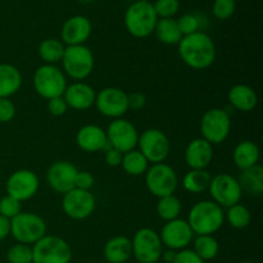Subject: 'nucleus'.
I'll list each match as a JSON object with an SVG mask.
<instances>
[{"label": "nucleus", "mask_w": 263, "mask_h": 263, "mask_svg": "<svg viewBox=\"0 0 263 263\" xmlns=\"http://www.w3.org/2000/svg\"><path fill=\"white\" fill-rule=\"evenodd\" d=\"M179 54L181 61L193 69H207L216 59V45L212 37L203 31L182 36L180 40Z\"/></svg>", "instance_id": "obj_1"}, {"label": "nucleus", "mask_w": 263, "mask_h": 263, "mask_svg": "<svg viewBox=\"0 0 263 263\" xmlns=\"http://www.w3.org/2000/svg\"><path fill=\"white\" fill-rule=\"evenodd\" d=\"M186 221L194 235H213L222 228L225 213L213 200H200L193 205Z\"/></svg>", "instance_id": "obj_2"}, {"label": "nucleus", "mask_w": 263, "mask_h": 263, "mask_svg": "<svg viewBox=\"0 0 263 263\" xmlns=\"http://www.w3.org/2000/svg\"><path fill=\"white\" fill-rule=\"evenodd\" d=\"M157 17L153 4L149 0L134 2L125 13V27L134 37H148L154 32Z\"/></svg>", "instance_id": "obj_3"}, {"label": "nucleus", "mask_w": 263, "mask_h": 263, "mask_svg": "<svg viewBox=\"0 0 263 263\" xmlns=\"http://www.w3.org/2000/svg\"><path fill=\"white\" fill-rule=\"evenodd\" d=\"M61 62L63 73L74 81H82L89 77L95 66L94 54L85 44L66 46Z\"/></svg>", "instance_id": "obj_4"}, {"label": "nucleus", "mask_w": 263, "mask_h": 263, "mask_svg": "<svg viewBox=\"0 0 263 263\" xmlns=\"http://www.w3.org/2000/svg\"><path fill=\"white\" fill-rule=\"evenodd\" d=\"M10 235L17 243L33 246L46 235V222L33 212H20L10 220Z\"/></svg>", "instance_id": "obj_5"}, {"label": "nucleus", "mask_w": 263, "mask_h": 263, "mask_svg": "<svg viewBox=\"0 0 263 263\" xmlns=\"http://www.w3.org/2000/svg\"><path fill=\"white\" fill-rule=\"evenodd\" d=\"M35 91L44 99L62 97L67 87V76L59 67L53 64H43L35 71L32 77Z\"/></svg>", "instance_id": "obj_6"}, {"label": "nucleus", "mask_w": 263, "mask_h": 263, "mask_svg": "<svg viewBox=\"0 0 263 263\" xmlns=\"http://www.w3.org/2000/svg\"><path fill=\"white\" fill-rule=\"evenodd\" d=\"M72 249L63 238L48 235L32 246V263H71Z\"/></svg>", "instance_id": "obj_7"}, {"label": "nucleus", "mask_w": 263, "mask_h": 263, "mask_svg": "<svg viewBox=\"0 0 263 263\" xmlns=\"http://www.w3.org/2000/svg\"><path fill=\"white\" fill-rule=\"evenodd\" d=\"M131 246L133 256L139 263H157L163 252L159 234L151 228H143L136 231Z\"/></svg>", "instance_id": "obj_8"}, {"label": "nucleus", "mask_w": 263, "mask_h": 263, "mask_svg": "<svg viewBox=\"0 0 263 263\" xmlns=\"http://www.w3.org/2000/svg\"><path fill=\"white\" fill-rule=\"evenodd\" d=\"M200 131L202 138L212 145L223 143L231 131L230 115L222 108L208 109L200 121Z\"/></svg>", "instance_id": "obj_9"}, {"label": "nucleus", "mask_w": 263, "mask_h": 263, "mask_svg": "<svg viewBox=\"0 0 263 263\" xmlns=\"http://www.w3.org/2000/svg\"><path fill=\"white\" fill-rule=\"evenodd\" d=\"M179 179L171 166L166 163H156L149 166L145 172V185L151 194L162 198L172 195L177 189Z\"/></svg>", "instance_id": "obj_10"}, {"label": "nucleus", "mask_w": 263, "mask_h": 263, "mask_svg": "<svg viewBox=\"0 0 263 263\" xmlns=\"http://www.w3.org/2000/svg\"><path fill=\"white\" fill-rule=\"evenodd\" d=\"M208 190L213 202L222 208L238 204L243 197V190L238 179L230 174H218L213 176Z\"/></svg>", "instance_id": "obj_11"}, {"label": "nucleus", "mask_w": 263, "mask_h": 263, "mask_svg": "<svg viewBox=\"0 0 263 263\" xmlns=\"http://www.w3.org/2000/svg\"><path fill=\"white\" fill-rule=\"evenodd\" d=\"M139 151L149 163H163L171 152V143L166 134L158 128H148L139 135Z\"/></svg>", "instance_id": "obj_12"}, {"label": "nucleus", "mask_w": 263, "mask_h": 263, "mask_svg": "<svg viewBox=\"0 0 263 263\" xmlns=\"http://www.w3.org/2000/svg\"><path fill=\"white\" fill-rule=\"evenodd\" d=\"M97 207V200L90 190L72 189L63 194L62 210L64 215L76 221L86 220L94 213Z\"/></svg>", "instance_id": "obj_13"}, {"label": "nucleus", "mask_w": 263, "mask_h": 263, "mask_svg": "<svg viewBox=\"0 0 263 263\" xmlns=\"http://www.w3.org/2000/svg\"><path fill=\"white\" fill-rule=\"evenodd\" d=\"M108 144L117 149L121 153H127L138 146L139 133L135 126L125 118L113 120L108 126L107 131Z\"/></svg>", "instance_id": "obj_14"}, {"label": "nucleus", "mask_w": 263, "mask_h": 263, "mask_svg": "<svg viewBox=\"0 0 263 263\" xmlns=\"http://www.w3.org/2000/svg\"><path fill=\"white\" fill-rule=\"evenodd\" d=\"M127 95L122 89L118 87H105L97 92L95 98V107L108 118H122L128 110Z\"/></svg>", "instance_id": "obj_15"}, {"label": "nucleus", "mask_w": 263, "mask_h": 263, "mask_svg": "<svg viewBox=\"0 0 263 263\" xmlns=\"http://www.w3.org/2000/svg\"><path fill=\"white\" fill-rule=\"evenodd\" d=\"M39 186L40 184L35 172L30 170H18L8 177L5 190L7 195L14 198L18 202H25L37 194Z\"/></svg>", "instance_id": "obj_16"}, {"label": "nucleus", "mask_w": 263, "mask_h": 263, "mask_svg": "<svg viewBox=\"0 0 263 263\" xmlns=\"http://www.w3.org/2000/svg\"><path fill=\"white\" fill-rule=\"evenodd\" d=\"M159 238L163 247H167V249L179 252L186 249L192 244V241L194 240V233L186 220L176 218V220L167 221L159 234Z\"/></svg>", "instance_id": "obj_17"}, {"label": "nucleus", "mask_w": 263, "mask_h": 263, "mask_svg": "<svg viewBox=\"0 0 263 263\" xmlns=\"http://www.w3.org/2000/svg\"><path fill=\"white\" fill-rule=\"evenodd\" d=\"M79 170L68 161H58L49 167L46 172V180L51 189L59 194H66L74 189L76 176Z\"/></svg>", "instance_id": "obj_18"}, {"label": "nucleus", "mask_w": 263, "mask_h": 263, "mask_svg": "<svg viewBox=\"0 0 263 263\" xmlns=\"http://www.w3.org/2000/svg\"><path fill=\"white\" fill-rule=\"evenodd\" d=\"M91 31V22L87 17L80 14L69 17L62 26V43L66 46L84 45L89 40Z\"/></svg>", "instance_id": "obj_19"}, {"label": "nucleus", "mask_w": 263, "mask_h": 263, "mask_svg": "<svg viewBox=\"0 0 263 263\" xmlns=\"http://www.w3.org/2000/svg\"><path fill=\"white\" fill-rule=\"evenodd\" d=\"M63 98L68 108L76 110H86L95 104L97 91L86 82L76 81L71 85H67Z\"/></svg>", "instance_id": "obj_20"}, {"label": "nucleus", "mask_w": 263, "mask_h": 263, "mask_svg": "<svg viewBox=\"0 0 263 263\" xmlns=\"http://www.w3.org/2000/svg\"><path fill=\"white\" fill-rule=\"evenodd\" d=\"M213 161V145L203 138H197L185 149V162L190 170H205Z\"/></svg>", "instance_id": "obj_21"}, {"label": "nucleus", "mask_w": 263, "mask_h": 263, "mask_svg": "<svg viewBox=\"0 0 263 263\" xmlns=\"http://www.w3.org/2000/svg\"><path fill=\"white\" fill-rule=\"evenodd\" d=\"M76 143L81 151L87 153L103 152L108 145L107 134L97 125H85L77 133Z\"/></svg>", "instance_id": "obj_22"}, {"label": "nucleus", "mask_w": 263, "mask_h": 263, "mask_svg": "<svg viewBox=\"0 0 263 263\" xmlns=\"http://www.w3.org/2000/svg\"><path fill=\"white\" fill-rule=\"evenodd\" d=\"M103 256L108 263H126L133 257V246L127 236H113L105 243Z\"/></svg>", "instance_id": "obj_23"}, {"label": "nucleus", "mask_w": 263, "mask_h": 263, "mask_svg": "<svg viewBox=\"0 0 263 263\" xmlns=\"http://www.w3.org/2000/svg\"><path fill=\"white\" fill-rule=\"evenodd\" d=\"M229 103L240 112H251L257 107L258 97L253 87L244 84H238L229 90Z\"/></svg>", "instance_id": "obj_24"}, {"label": "nucleus", "mask_w": 263, "mask_h": 263, "mask_svg": "<svg viewBox=\"0 0 263 263\" xmlns=\"http://www.w3.org/2000/svg\"><path fill=\"white\" fill-rule=\"evenodd\" d=\"M22 86V74L13 64L0 63V98H10Z\"/></svg>", "instance_id": "obj_25"}, {"label": "nucleus", "mask_w": 263, "mask_h": 263, "mask_svg": "<svg viewBox=\"0 0 263 263\" xmlns=\"http://www.w3.org/2000/svg\"><path fill=\"white\" fill-rule=\"evenodd\" d=\"M233 159L235 166L240 171L248 170L258 164L259 148L256 143L251 140H243L235 146L233 153Z\"/></svg>", "instance_id": "obj_26"}, {"label": "nucleus", "mask_w": 263, "mask_h": 263, "mask_svg": "<svg viewBox=\"0 0 263 263\" xmlns=\"http://www.w3.org/2000/svg\"><path fill=\"white\" fill-rule=\"evenodd\" d=\"M241 190L251 195H259L263 193V168L259 164L243 170L238 179Z\"/></svg>", "instance_id": "obj_27"}, {"label": "nucleus", "mask_w": 263, "mask_h": 263, "mask_svg": "<svg viewBox=\"0 0 263 263\" xmlns=\"http://www.w3.org/2000/svg\"><path fill=\"white\" fill-rule=\"evenodd\" d=\"M154 32L157 39L166 45H177L182 39L177 21L174 18H158Z\"/></svg>", "instance_id": "obj_28"}, {"label": "nucleus", "mask_w": 263, "mask_h": 263, "mask_svg": "<svg viewBox=\"0 0 263 263\" xmlns=\"http://www.w3.org/2000/svg\"><path fill=\"white\" fill-rule=\"evenodd\" d=\"M211 180H212V176L207 170H190L182 179V186L186 192L200 194L208 190Z\"/></svg>", "instance_id": "obj_29"}, {"label": "nucleus", "mask_w": 263, "mask_h": 263, "mask_svg": "<svg viewBox=\"0 0 263 263\" xmlns=\"http://www.w3.org/2000/svg\"><path fill=\"white\" fill-rule=\"evenodd\" d=\"M64 50H66V45L61 40H58V39L51 37L41 41L37 51L39 57L44 62V64H53V66H55L63 58Z\"/></svg>", "instance_id": "obj_30"}, {"label": "nucleus", "mask_w": 263, "mask_h": 263, "mask_svg": "<svg viewBox=\"0 0 263 263\" xmlns=\"http://www.w3.org/2000/svg\"><path fill=\"white\" fill-rule=\"evenodd\" d=\"M121 167L130 176H141L148 171L149 162L140 151L134 149L127 153H123Z\"/></svg>", "instance_id": "obj_31"}, {"label": "nucleus", "mask_w": 263, "mask_h": 263, "mask_svg": "<svg viewBox=\"0 0 263 263\" xmlns=\"http://www.w3.org/2000/svg\"><path fill=\"white\" fill-rule=\"evenodd\" d=\"M193 251L204 262L212 261V259H215L218 256L220 244H218L217 239L213 238L212 235H199L194 239V248H193Z\"/></svg>", "instance_id": "obj_32"}, {"label": "nucleus", "mask_w": 263, "mask_h": 263, "mask_svg": "<svg viewBox=\"0 0 263 263\" xmlns=\"http://www.w3.org/2000/svg\"><path fill=\"white\" fill-rule=\"evenodd\" d=\"M181 213V200L176 195H167V197L158 198L157 203V215L159 218L167 221H172L179 218Z\"/></svg>", "instance_id": "obj_33"}, {"label": "nucleus", "mask_w": 263, "mask_h": 263, "mask_svg": "<svg viewBox=\"0 0 263 263\" xmlns=\"http://www.w3.org/2000/svg\"><path fill=\"white\" fill-rule=\"evenodd\" d=\"M225 220H228V222L234 229L243 230V229L248 228L251 223L252 213L246 205L238 203V204H234L228 208V212L225 213Z\"/></svg>", "instance_id": "obj_34"}, {"label": "nucleus", "mask_w": 263, "mask_h": 263, "mask_svg": "<svg viewBox=\"0 0 263 263\" xmlns=\"http://www.w3.org/2000/svg\"><path fill=\"white\" fill-rule=\"evenodd\" d=\"M8 263H32V247L17 243L7 252Z\"/></svg>", "instance_id": "obj_35"}, {"label": "nucleus", "mask_w": 263, "mask_h": 263, "mask_svg": "<svg viewBox=\"0 0 263 263\" xmlns=\"http://www.w3.org/2000/svg\"><path fill=\"white\" fill-rule=\"evenodd\" d=\"M177 21V26L181 32L182 36L192 35L199 31L200 28V18L198 14L194 13H186V14L181 15Z\"/></svg>", "instance_id": "obj_36"}, {"label": "nucleus", "mask_w": 263, "mask_h": 263, "mask_svg": "<svg viewBox=\"0 0 263 263\" xmlns=\"http://www.w3.org/2000/svg\"><path fill=\"white\" fill-rule=\"evenodd\" d=\"M153 8L158 18H174V15L180 9V2L179 0H156Z\"/></svg>", "instance_id": "obj_37"}, {"label": "nucleus", "mask_w": 263, "mask_h": 263, "mask_svg": "<svg viewBox=\"0 0 263 263\" xmlns=\"http://www.w3.org/2000/svg\"><path fill=\"white\" fill-rule=\"evenodd\" d=\"M235 8V0H215L212 5V12L217 20L225 21L233 17Z\"/></svg>", "instance_id": "obj_38"}, {"label": "nucleus", "mask_w": 263, "mask_h": 263, "mask_svg": "<svg viewBox=\"0 0 263 263\" xmlns=\"http://www.w3.org/2000/svg\"><path fill=\"white\" fill-rule=\"evenodd\" d=\"M20 212H22L21 202H18L17 199L9 197V195H5L0 199V216L8 218V220H12Z\"/></svg>", "instance_id": "obj_39"}, {"label": "nucleus", "mask_w": 263, "mask_h": 263, "mask_svg": "<svg viewBox=\"0 0 263 263\" xmlns=\"http://www.w3.org/2000/svg\"><path fill=\"white\" fill-rule=\"evenodd\" d=\"M15 105L9 98H0V123H8L15 117Z\"/></svg>", "instance_id": "obj_40"}, {"label": "nucleus", "mask_w": 263, "mask_h": 263, "mask_svg": "<svg viewBox=\"0 0 263 263\" xmlns=\"http://www.w3.org/2000/svg\"><path fill=\"white\" fill-rule=\"evenodd\" d=\"M67 110H68V105H67L63 95L48 100V112L54 117H61V116L66 115Z\"/></svg>", "instance_id": "obj_41"}, {"label": "nucleus", "mask_w": 263, "mask_h": 263, "mask_svg": "<svg viewBox=\"0 0 263 263\" xmlns=\"http://www.w3.org/2000/svg\"><path fill=\"white\" fill-rule=\"evenodd\" d=\"M95 179L92 176L91 172L89 171H79L76 176V182H74V187L81 190H91L94 186Z\"/></svg>", "instance_id": "obj_42"}, {"label": "nucleus", "mask_w": 263, "mask_h": 263, "mask_svg": "<svg viewBox=\"0 0 263 263\" xmlns=\"http://www.w3.org/2000/svg\"><path fill=\"white\" fill-rule=\"evenodd\" d=\"M172 263H205L200 257L195 254L193 249H182V251L176 252V257H175Z\"/></svg>", "instance_id": "obj_43"}, {"label": "nucleus", "mask_w": 263, "mask_h": 263, "mask_svg": "<svg viewBox=\"0 0 263 263\" xmlns=\"http://www.w3.org/2000/svg\"><path fill=\"white\" fill-rule=\"evenodd\" d=\"M104 159L105 163L110 167H118L121 166V162H122V156L123 153H121L117 149L112 148V146L108 144L107 148L104 149Z\"/></svg>", "instance_id": "obj_44"}, {"label": "nucleus", "mask_w": 263, "mask_h": 263, "mask_svg": "<svg viewBox=\"0 0 263 263\" xmlns=\"http://www.w3.org/2000/svg\"><path fill=\"white\" fill-rule=\"evenodd\" d=\"M127 102H128V109H141L145 105L146 99L141 92H133V94L127 95Z\"/></svg>", "instance_id": "obj_45"}, {"label": "nucleus", "mask_w": 263, "mask_h": 263, "mask_svg": "<svg viewBox=\"0 0 263 263\" xmlns=\"http://www.w3.org/2000/svg\"><path fill=\"white\" fill-rule=\"evenodd\" d=\"M10 235V220L0 216V241Z\"/></svg>", "instance_id": "obj_46"}, {"label": "nucleus", "mask_w": 263, "mask_h": 263, "mask_svg": "<svg viewBox=\"0 0 263 263\" xmlns=\"http://www.w3.org/2000/svg\"><path fill=\"white\" fill-rule=\"evenodd\" d=\"M175 257H176V252L171 251V249H167L166 252H162L161 258H163V261L166 263H172L174 262Z\"/></svg>", "instance_id": "obj_47"}, {"label": "nucleus", "mask_w": 263, "mask_h": 263, "mask_svg": "<svg viewBox=\"0 0 263 263\" xmlns=\"http://www.w3.org/2000/svg\"><path fill=\"white\" fill-rule=\"evenodd\" d=\"M79 2L85 3V4H87V3H91V2H94V0H79Z\"/></svg>", "instance_id": "obj_48"}, {"label": "nucleus", "mask_w": 263, "mask_h": 263, "mask_svg": "<svg viewBox=\"0 0 263 263\" xmlns=\"http://www.w3.org/2000/svg\"><path fill=\"white\" fill-rule=\"evenodd\" d=\"M240 263H254V262H251V261H244V262H240Z\"/></svg>", "instance_id": "obj_49"}, {"label": "nucleus", "mask_w": 263, "mask_h": 263, "mask_svg": "<svg viewBox=\"0 0 263 263\" xmlns=\"http://www.w3.org/2000/svg\"><path fill=\"white\" fill-rule=\"evenodd\" d=\"M135 2H141V0H135Z\"/></svg>", "instance_id": "obj_50"}]
</instances>
